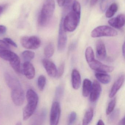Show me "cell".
<instances>
[{"mask_svg":"<svg viewBox=\"0 0 125 125\" xmlns=\"http://www.w3.org/2000/svg\"><path fill=\"white\" fill-rule=\"evenodd\" d=\"M94 115V109L92 107L89 108L86 111L83 120V124L86 125L91 122Z\"/></svg>","mask_w":125,"mask_h":125,"instance_id":"obj_21","label":"cell"},{"mask_svg":"<svg viewBox=\"0 0 125 125\" xmlns=\"http://www.w3.org/2000/svg\"><path fill=\"white\" fill-rule=\"evenodd\" d=\"M81 6L79 2L76 1L73 5L72 10L77 14L81 15Z\"/></svg>","mask_w":125,"mask_h":125,"instance_id":"obj_32","label":"cell"},{"mask_svg":"<svg viewBox=\"0 0 125 125\" xmlns=\"http://www.w3.org/2000/svg\"><path fill=\"white\" fill-rule=\"evenodd\" d=\"M11 99L15 105L21 106L24 101V92L21 87L11 90Z\"/></svg>","mask_w":125,"mask_h":125,"instance_id":"obj_8","label":"cell"},{"mask_svg":"<svg viewBox=\"0 0 125 125\" xmlns=\"http://www.w3.org/2000/svg\"><path fill=\"white\" fill-rule=\"evenodd\" d=\"M3 40L5 41L9 45H11L16 48L17 47V45L16 43L10 38H4L3 39Z\"/></svg>","mask_w":125,"mask_h":125,"instance_id":"obj_35","label":"cell"},{"mask_svg":"<svg viewBox=\"0 0 125 125\" xmlns=\"http://www.w3.org/2000/svg\"><path fill=\"white\" fill-rule=\"evenodd\" d=\"M96 55L97 58L101 61L105 60L106 57V51L105 44L101 40H98L96 43Z\"/></svg>","mask_w":125,"mask_h":125,"instance_id":"obj_14","label":"cell"},{"mask_svg":"<svg viewBox=\"0 0 125 125\" xmlns=\"http://www.w3.org/2000/svg\"><path fill=\"white\" fill-rule=\"evenodd\" d=\"M63 18L61 19L59 26L57 47L60 52H62L65 49L67 41V33L63 26Z\"/></svg>","mask_w":125,"mask_h":125,"instance_id":"obj_7","label":"cell"},{"mask_svg":"<svg viewBox=\"0 0 125 125\" xmlns=\"http://www.w3.org/2000/svg\"><path fill=\"white\" fill-rule=\"evenodd\" d=\"M95 76L98 80L104 84H107L110 82L111 77L106 73L97 72L95 73Z\"/></svg>","mask_w":125,"mask_h":125,"instance_id":"obj_19","label":"cell"},{"mask_svg":"<svg viewBox=\"0 0 125 125\" xmlns=\"http://www.w3.org/2000/svg\"><path fill=\"white\" fill-rule=\"evenodd\" d=\"M92 83L91 81L87 79L84 80L83 85V96L87 97L89 95L91 90Z\"/></svg>","mask_w":125,"mask_h":125,"instance_id":"obj_20","label":"cell"},{"mask_svg":"<svg viewBox=\"0 0 125 125\" xmlns=\"http://www.w3.org/2000/svg\"><path fill=\"white\" fill-rule=\"evenodd\" d=\"M55 9L54 0H45L38 18V23L44 27L49 23L53 16Z\"/></svg>","mask_w":125,"mask_h":125,"instance_id":"obj_2","label":"cell"},{"mask_svg":"<svg viewBox=\"0 0 125 125\" xmlns=\"http://www.w3.org/2000/svg\"><path fill=\"white\" fill-rule=\"evenodd\" d=\"M7 31V28L4 25H0V35H3Z\"/></svg>","mask_w":125,"mask_h":125,"instance_id":"obj_36","label":"cell"},{"mask_svg":"<svg viewBox=\"0 0 125 125\" xmlns=\"http://www.w3.org/2000/svg\"><path fill=\"white\" fill-rule=\"evenodd\" d=\"M77 117L76 112H72L70 113L68 118V125H72L76 121Z\"/></svg>","mask_w":125,"mask_h":125,"instance_id":"obj_30","label":"cell"},{"mask_svg":"<svg viewBox=\"0 0 125 125\" xmlns=\"http://www.w3.org/2000/svg\"><path fill=\"white\" fill-rule=\"evenodd\" d=\"M72 87L74 90H77L81 85V78L80 73L77 69H74L71 74Z\"/></svg>","mask_w":125,"mask_h":125,"instance_id":"obj_18","label":"cell"},{"mask_svg":"<svg viewBox=\"0 0 125 125\" xmlns=\"http://www.w3.org/2000/svg\"><path fill=\"white\" fill-rule=\"evenodd\" d=\"M26 96L27 104L23 110V119L24 121L29 119L34 113L39 101L38 94L32 89H30L27 91Z\"/></svg>","mask_w":125,"mask_h":125,"instance_id":"obj_1","label":"cell"},{"mask_svg":"<svg viewBox=\"0 0 125 125\" xmlns=\"http://www.w3.org/2000/svg\"><path fill=\"white\" fill-rule=\"evenodd\" d=\"M80 16L72 10L67 14L63 20V26L66 31L73 32L76 30L79 23Z\"/></svg>","mask_w":125,"mask_h":125,"instance_id":"obj_3","label":"cell"},{"mask_svg":"<svg viewBox=\"0 0 125 125\" xmlns=\"http://www.w3.org/2000/svg\"><path fill=\"white\" fill-rule=\"evenodd\" d=\"M76 1V0H66L65 3L63 6V11L64 13L69 12L70 11H71L72 10L73 5Z\"/></svg>","mask_w":125,"mask_h":125,"instance_id":"obj_27","label":"cell"},{"mask_svg":"<svg viewBox=\"0 0 125 125\" xmlns=\"http://www.w3.org/2000/svg\"><path fill=\"white\" fill-rule=\"evenodd\" d=\"M54 52V46L52 43H50L45 47L44 49V55L47 58L52 57Z\"/></svg>","mask_w":125,"mask_h":125,"instance_id":"obj_23","label":"cell"},{"mask_svg":"<svg viewBox=\"0 0 125 125\" xmlns=\"http://www.w3.org/2000/svg\"><path fill=\"white\" fill-rule=\"evenodd\" d=\"M102 88L101 85L96 80H94L92 84L91 90L90 92V100L91 102H95L99 98L101 93Z\"/></svg>","mask_w":125,"mask_h":125,"instance_id":"obj_12","label":"cell"},{"mask_svg":"<svg viewBox=\"0 0 125 125\" xmlns=\"http://www.w3.org/2000/svg\"><path fill=\"white\" fill-rule=\"evenodd\" d=\"M42 64L47 74L52 77H56L57 69L55 64L51 61L46 58L43 59Z\"/></svg>","mask_w":125,"mask_h":125,"instance_id":"obj_11","label":"cell"},{"mask_svg":"<svg viewBox=\"0 0 125 125\" xmlns=\"http://www.w3.org/2000/svg\"><path fill=\"white\" fill-rule=\"evenodd\" d=\"M85 59L88 63H90L95 59L93 50L91 47H88L86 49L85 53Z\"/></svg>","mask_w":125,"mask_h":125,"instance_id":"obj_24","label":"cell"},{"mask_svg":"<svg viewBox=\"0 0 125 125\" xmlns=\"http://www.w3.org/2000/svg\"><path fill=\"white\" fill-rule=\"evenodd\" d=\"M66 0H57V2L60 7H63Z\"/></svg>","mask_w":125,"mask_h":125,"instance_id":"obj_37","label":"cell"},{"mask_svg":"<svg viewBox=\"0 0 125 125\" xmlns=\"http://www.w3.org/2000/svg\"><path fill=\"white\" fill-rule=\"evenodd\" d=\"M22 71L23 73L28 79H32L35 77V69L30 61H25L22 66Z\"/></svg>","mask_w":125,"mask_h":125,"instance_id":"obj_13","label":"cell"},{"mask_svg":"<svg viewBox=\"0 0 125 125\" xmlns=\"http://www.w3.org/2000/svg\"><path fill=\"white\" fill-rule=\"evenodd\" d=\"M64 89L62 86L60 85L57 87L55 91V97L58 99H60L62 96Z\"/></svg>","mask_w":125,"mask_h":125,"instance_id":"obj_31","label":"cell"},{"mask_svg":"<svg viewBox=\"0 0 125 125\" xmlns=\"http://www.w3.org/2000/svg\"><path fill=\"white\" fill-rule=\"evenodd\" d=\"M125 117H124L119 122L118 124L120 125H124L125 124Z\"/></svg>","mask_w":125,"mask_h":125,"instance_id":"obj_40","label":"cell"},{"mask_svg":"<svg viewBox=\"0 0 125 125\" xmlns=\"http://www.w3.org/2000/svg\"><path fill=\"white\" fill-rule=\"evenodd\" d=\"M0 58L9 61L13 69H17L21 66L20 58L16 54L10 50L0 49Z\"/></svg>","mask_w":125,"mask_h":125,"instance_id":"obj_4","label":"cell"},{"mask_svg":"<svg viewBox=\"0 0 125 125\" xmlns=\"http://www.w3.org/2000/svg\"><path fill=\"white\" fill-rule=\"evenodd\" d=\"M85 2H86V3L87 2L88 0H85Z\"/></svg>","mask_w":125,"mask_h":125,"instance_id":"obj_43","label":"cell"},{"mask_svg":"<svg viewBox=\"0 0 125 125\" xmlns=\"http://www.w3.org/2000/svg\"><path fill=\"white\" fill-rule=\"evenodd\" d=\"M124 81V74L121 75L115 81L111 88L109 94V97L112 98L115 95L118 90L123 85Z\"/></svg>","mask_w":125,"mask_h":125,"instance_id":"obj_17","label":"cell"},{"mask_svg":"<svg viewBox=\"0 0 125 125\" xmlns=\"http://www.w3.org/2000/svg\"><path fill=\"white\" fill-rule=\"evenodd\" d=\"M117 35V32L113 28L107 25L98 26L93 30L91 33L92 38L114 37Z\"/></svg>","mask_w":125,"mask_h":125,"instance_id":"obj_5","label":"cell"},{"mask_svg":"<svg viewBox=\"0 0 125 125\" xmlns=\"http://www.w3.org/2000/svg\"><path fill=\"white\" fill-rule=\"evenodd\" d=\"M10 46L4 40H0V49L10 50Z\"/></svg>","mask_w":125,"mask_h":125,"instance_id":"obj_34","label":"cell"},{"mask_svg":"<svg viewBox=\"0 0 125 125\" xmlns=\"http://www.w3.org/2000/svg\"><path fill=\"white\" fill-rule=\"evenodd\" d=\"M98 0H90V4L91 6H95L98 2Z\"/></svg>","mask_w":125,"mask_h":125,"instance_id":"obj_39","label":"cell"},{"mask_svg":"<svg viewBox=\"0 0 125 125\" xmlns=\"http://www.w3.org/2000/svg\"><path fill=\"white\" fill-rule=\"evenodd\" d=\"M46 79L43 75H42L39 77L38 79V86L41 91L43 90L46 85Z\"/></svg>","mask_w":125,"mask_h":125,"instance_id":"obj_28","label":"cell"},{"mask_svg":"<svg viewBox=\"0 0 125 125\" xmlns=\"http://www.w3.org/2000/svg\"><path fill=\"white\" fill-rule=\"evenodd\" d=\"M64 69H65V63L63 62L61 63L58 68L57 70V76L58 78H60L62 76L64 73Z\"/></svg>","mask_w":125,"mask_h":125,"instance_id":"obj_33","label":"cell"},{"mask_svg":"<svg viewBox=\"0 0 125 125\" xmlns=\"http://www.w3.org/2000/svg\"><path fill=\"white\" fill-rule=\"evenodd\" d=\"M125 15L121 14L116 17L112 18L108 21V23L114 28L120 29L124 26L125 23Z\"/></svg>","mask_w":125,"mask_h":125,"instance_id":"obj_15","label":"cell"},{"mask_svg":"<svg viewBox=\"0 0 125 125\" xmlns=\"http://www.w3.org/2000/svg\"><path fill=\"white\" fill-rule=\"evenodd\" d=\"M122 53H123V55L124 57L125 56V43H124L123 46H122Z\"/></svg>","mask_w":125,"mask_h":125,"instance_id":"obj_41","label":"cell"},{"mask_svg":"<svg viewBox=\"0 0 125 125\" xmlns=\"http://www.w3.org/2000/svg\"><path fill=\"white\" fill-rule=\"evenodd\" d=\"M22 46L27 49L35 50L38 49L41 44L40 39L36 36H24L20 39Z\"/></svg>","mask_w":125,"mask_h":125,"instance_id":"obj_6","label":"cell"},{"mask_svg":"<svg viewBox=\"0 0 125 125\" xmlns=\"http://www.w3.org/2000/svg\"><path fill=\"white\" fill-rule=\"evenodd\" d=\"M6 7V5H0V16L2 14V13L5 10Z\"/></svg>","mask_w":125,"mask_h":125,"instance_id":"obj_38","label":"cell"},{"mask_svg":"<svg viewBox=\"0 0 125 125\" xmlns=\"http://www.w3.org/2000/svg\"><path fill=\"white\" fill-rule=\"evenodd\" d=\"M120 110L119 109H116L113 110L110 115L109 117L108 118V121L110 123L116 122L120 116Z\"/></svg>","mask_w":125,"mask_h":125,"instance_id":"obj_26","label":"cell"},{"mask_svg":"<svg viewBox=\"0 0 125 125\" xmlns=\"http://www.w3.org/2000/svg\"><path fill=\"white\" fill-rule=\"evenodd\" d=\"M97 125H104V121L102 120H99L98 121L97 124Z\"/></svg>","mask_w":125,"mask_h":125,"instance_id":"obj_42","label":"cell"},{"mask_svg":"<svg viewBox=\"0 0 125 125\" xmlns=\"http://www.w3.org/2000/svg\"><path fill=\"white\" fill-rule=\"evenodd\" d=\"M22 57L25 61H30L35 57V53L30 50H26L22 53Z\"/></svg>","mask_w":125,"mask_h":125,"instance_id":"obj_25","label":"cell"},{"mask_svg":"<svg viewBox=\"0 0 125 125\" xmlns=\"http://www.w3.org/2000/svg\"><path fill=\"white\" fill-rule=\"evenodd\" d=\"M4 77L6 84L11 90L21 87V83L18 79L10 74L5 73Z\"/></svg>","mask_w":125,"mask_h":125,"instance_id":"obj_16","label":"cell"},{"mask_svg":"<svg viewBox=\"0 0 125 125\" xmlns=\"http://www.w3.org/2000/svg\"><path fill=\"white\" fill-rule=\"evenodd\" d=\"M61 115V108L60 104L54 102L51 108L50 115V124L52 125H57L60 120Z\"/></svg>","mask_w":125,"mask_h":125,"instance_id":"obj_9","label":"cell"},{"mask_svg":"<svg viewBox=\"0 0 125 125\" xmlns=\"http://www.w3.org/2000/svg\"><path fill=\"white\" fill-rule=\"evenodd\" d=\"M118 9V7L116 3H112L106 11L105 14L106 17L107 18H112L117 12Z\"/></svg>","mask_w":125,"mask_h":125,"instance_id":"obj_22","label":"cell"},{"mask_svg":"<svg viewBox=\"0 0 125 125\" xmlns=\"http://www.w3.org/2000/svg\"><path fill=\"white\" fill-rule=\"evenodd\" d=\"M116 98L113 99L109 103L108 106L106 110V113L107 115H109L114 110L116 104Z\"/></svg>","mask_w":125,"mask_h":125,"instance_id":"obj_29","label":"cell"},{"mask_svg":"<svg viewBox=\"0 0 125 125\" xmlns=\"http://www.w3.org/2000/svg\"><path fill=\"white\" fill-rule=\"evenodd\" d=\"M88 64L91 68L97 72L110 73L114 70V68L112 66L104 65L95 59Z\"/></svg>","mask_w":125,"mask_h":125,"instance_id":"obj_10","label":"cell"}]
</instances>
